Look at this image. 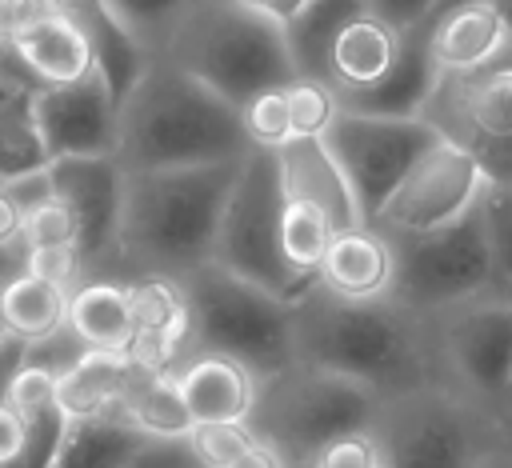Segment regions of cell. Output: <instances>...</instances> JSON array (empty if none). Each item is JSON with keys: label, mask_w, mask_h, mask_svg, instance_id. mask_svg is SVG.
I'll return each instance as SVG.
<instances>
[{"label": "cell", "mask_w": 512, "mask_h": 468, "mask_svg": "<svg viewBox=\"0 0 512 468\" xmlns=\"http://www.w3.org/2000/svg\"><path fill=\"white\" fill-rule=\"evenodd\" d=\"M420 116L492 184H512V44L468 72H444Z\"/></svg>", "instance_id": "11"}, {"label": "cell", "mask_w": 512, "mask_h": 468, "mask_svg": "<svg viewBox=\"0 0 512 468\" xmlns=\"http://www.w3.org/2000/svg\"><path fill=\"white\" fill-rule=\"evenodd\" d=\"M292 348L296 360L352 376L376 396L428 384L424 316L392 296L344 300L312 284L292 304Z\"/></svg>", "instance_id": "2"}, {"label": "cell", "mask_w": 512, "mask_h": 468, "mask_svg": "<svg viewBox=\"0 0 512 468\" xmlns=\"http://www.w3.org/2000/svg\"><path fill=\"white\" fill-rule=\"evenodd\" d=\"M500 444H504V448H512V408H504V412H500Z\"/></svg>", "instance_id": "51"}, {"label": "cell", "mask_w": 512, "mask_h": 468, "mask_svg": "<svg viewBox=\"0 0 512 468\" xmlns=\"http://www.w3.org/2000/svg\"><path fill=\"white\" fill-rule=\"evenodd\" d=\"M476 208H480V224H484V240H488V256H492L496 296L512 300V184L488 180Z\"/></svg>", "instance_id": "34"}, {"label": "cell", "mask_w": 512, "mask_h": 468, "mask_svg": "<svg viewBox=\"0 0 512 468\" xmlns=\"http://www.w3.org/2000/svg\"><path fill=\"white\" fill-rule=\"evenodd\" d=\"M228 468H288V464H284V456H280L268 440H256V444H252L248 452H240Z\"/></svg>", "instance_id": "47"}, {"label": "cell", "mask_w": 512, "mask_h": 468, "mask_svg": "<svg viewBox=\"0 0 512 468\" xmlns=\"http://www.w3.org/2000/svg\"><path fill=\"white\" fill-rule=\"evenodd\" d=\"M24 96H36V92H28V88H20V84H12L8 76H0V108H8V104H16V100H24Z\"/></svg>", "instance_id": "49"}, {"label": "cell", "mask_w": 512, "mask_h": 468, "mask_svg": "<svg viewBox=\"0 0 512 468\" xmlns=\"http://www.w3.org/2000/svg\"><path fill=\"white\" fill-rule=\"evenodd\" d=\"M8 40L40 88L80 80L84 72L96 68V48L72 12H56L48 20H36L20 32H12Z\"/></svg>", "instance_id": "20"}, {"label": "cell", "mask_w": 512, "mask_h": 468, "mask_svg": "<svg viewBox=\"0 0 512 468\" xmlns=\"http://www.w3.org/2000/svg\"><path fill=\"white\" fill-rule=\"evenodd\" d=\"M480 468H512V448H504V444H496L484 460H480Z\"/></svg>", "instance_id": "50"}, {"label": "cell", "mask_w": 512, "mask_h": 468, "mask_svg": "<svg viewBox=\"0 0 512 468\" xmlns=\"http://www.w3.org/2000/svg\"><path fill=\"white\" fill-rule=\"evenodd\" d=\"M420 316L428 384H440L500 416L512 400V300L476 296Z\"/></svg>", "instance_id": "9"}, {"label": "cell", "mask_w": 512, "mask_h": 468, "mask_svg": "<svg viewBox=\"0 0 512 468\" xmlns=\"http://www.w3.org/2000/svg\"><path fill=\"white\" fill-rule=\"evenodd\" d=\"M308 468H380V444L372 436V428H352L332 436Z\"/></svg>", "instance_id": "39"}, {"label": "cell", "mask_w": 512, "mask_h": 468, "mask_svg": "<svg viewBox=\"0 0 512 468\" xmlns=\"http://www.w3.org/2000/svg\"><path fill=\"white\" fill-rule=\"evenodd\" d=\"M380 400L384 396L352 376L292 360L280 372L260 376L248 424L284 456L288 468H308L332 436L372 428Z\"/></svg>", "instance_id": "5"}, {"label": "cell", "mask_w": 512, "mask_h": 468, "mask_svg": "<svg viewBox=\"0 0 512 468\" xmlns=\"http://www.w3.org/2000/svg\"><path fill=\"white\" fill-rule=\"evenodd\" d=\"M448 4H460V0H440V8H448ZM440 8H436V12H440Z\"/></svg>", "instance_id": "53"}, {"label": "cell", "mask_w": 512, "mask_h": 468, "mask_svg": "<svg viewBox=\"0 0 512 468\" xmlns=\"http://www.w3.org/2000/svg\"><path fill=\"white\" fill-rule=\"evenodd\" d=\"M24 244L32 248H80V220L56 192L24 208Z\"/></svg>", "instance_id": "37"}, {"label": "cell", "mask_w": 512, "mask_h": 468, "mask_svg": "<svg viewBox=\"0 0 512 468\" xmlns=\"http://www.w3.org/2000/svg\"><path fill=\"white\" fill-rule=\"evenodd\" d=\"M276 160H280L284 196H300V200L320 204L336 220V228L360 224V208L352 200V188H348L340 164L332 160L324 136L320 140H292L276 152Z\"/></svg>", "instance_id": "22"}, {"label": "cell", "mask_w": 512, "mask_h": 468, "mask_svg": "<svg viewBox=\"0 0 512 468\" xmlns=\"http://www.w3.org/2000/svg\"><path fill=\"white\" fill-rule=\"evenodd\" d=\"M68 300H72L68 284L20 268L0 284V332L20 340H40L68 324Z\"/></svg>", "instance_id": "25"}, {"label": "cell", "mask_w": 512, "mask_h": 468, "mask_svg": "<svg viewBox=\"0 0 512 468\" xmlns=\"http://www.w3.org/2000/svg\"><path fill=\"white\" fill-rule=\"evenodd\" d=\"M32 116L48 160L64 156H116L120 144V100L100 68L80 80L40 88L32 96Z\"/></svg>", "instance_id": "15"}, {"label": "cell", "mask_w": 512, "mask_h": 468, "mask_svg": "<svg viewBox=\"0 0 512 468\" xmlns=\"http://www.w3.org/2000/svg\"><path fill=\"white\" fill-rule=\"evenodd\" d=\"M388 240L396 252V280H392L396 304L412 312H436L476 296H496L480 208H472L468 216L444 228L388 236Z\"/></svg>", "instance_id": "10"}, {"label": "cell", "mask_w": 512, "mask_h": 468, "mask_svg": "<svg viewBox=\"0 0 512 468\" xmlns=\"http://www.w3.org/2000/svg\"><path fill=\"white\" fill-rule=\"evenodd\" d=\"M124 468H204L184 436H148Z\"/></svg>", "instance_id": "42"}, {"label": "cell", "mask_w": 512, "mask_h": 468, "mask_svg": "<svg viewBox=\"0 0 512 468\" xmlns=\"http://www.w3.org/2000/svg\"><path fill=\"white\" fill-rule=\"evenodd\" d=\"M368 8L380 12L396 28H416V24H428L436 16L440 0H368Z\"/></svg>", "instance_id": "46"}, {"label": "cell", "mask_w": 512, "mask_h": 468, "mask_svg": "<svg viewBox=\"0 0 512 468\" xmlns=\"http://www.w3.org/2000/svg\"><path fill=\"white\" fill-rule=\"evenodd\" d=\"M436 140L440 132L424 116H372V112H348V108H340L332 128L324 132V144L352 188L360 220L368 224L376 220L392 188L404 180V172Z\"/></svg>", "instance_id": "12"}, {"label": "cell", "mask_w": 512, "mask_h": 468, "mask_svg": "<svg viewBox=\"0 0 512 468\" xmlns=\"http://www.w3.org/2000/svg\"><path fill=\"white\" fill-rule=\"evenodd\" d=\"M128 296L136 312V332H168V336L192 340V308L176 276L136 272L128 276Z\"/></svg>", "instance_id": "30"}, {"label": "cell", "mask_w": 512, "mask_h": 468, "mask_svg": "<svg viewBox=\"0 0 512 468\" xmlns=\"http://www.w3.org/2000/svg\"><path fill=\"white\" fill-rule=\"evenodd\" d=\"M392 280H396L392 240L368 220L340 228L332 236L324 260H320V268H316V284L328 288L332 296H344V300L392 296Z\"/></svg>", "instance_id": "17"}, {"label": "cell", "mask_w": 512, "mask_h": 468, "mask_svg": "<svg viewBox=\"0 0 512 468\" xmlns=\"http://www.w3.org/2000/svg\"><path fill=\"white\" fill-rule=\"evenodd\" d=\"M144 368L128 352H100L88 348L76 368H68L56 384V404L60 412L72 416H112L116 404L128 396Z\"/></svg>", "instance_id": "24"}, {"label": "cell", "mask_w": 512, "mask_h": 468, "mask_svg": "<svg viewBox=\"0 0 512 468\" xmlns=\"http://www.w3.org/2000/svg\"><path fill=\"white\" fill-rule=\"evenodd\" d=\"M112 416L132 424V428H140V432H148V436H188V428H192V416H188V408L180 400V388H176L172 372L168 376L140 372Z\"/></svg>", "instance_id": "29"}, {"label": "cell", "mask_w": 512, "mask_h": 468, "mask_svg": "<svg viewBox=\"0 0 512 468\" xmlns=\"http://www.w3.org/2000/svg\"><path fill=\"white\" fill-rule=\"evenodd\" d=\"M28 268L56 280V284H76L84 276V264H80V248H32L28 252Z\"/></svg>", "instance_id": "43"}, {"label": "cell", "mask_w": 512, "mask_h": 468, "mask_svg": "<svg viewBox=\"0 0 512 468\" xmlns=\"http://www.w3.org/2000/svg\"><path fill=\"white\" fill-rule=\"evenodd\" d=\"M436 80H440V68L432 64L424 24H416V28H404V48H400L396 68L380 84L340 96V108L372 112V116H420Z\"/></svg>", "instance_id": "21"}, {"label": "cell", "mask_w": 512, "mask_h": 468, "mask_svg": "<svg viewBox=\"0 0 512 468\" xmlns=\"http://www.w3.org/2000/svg\"><path fill=\"white\" fill-rule=\"evenodd\" d=\"M424 36H428V52L440 76L468 72L512 44V32L504 16L492 8V0H460V4L440 8L424 24Z\"/></svg>", "instance_id": "19"}, {"label": "cell", "mask_w": 512, "mask_h": 468, "mask_svg": "<svg viewBox=\"0 0 512 468\" xmlns=\"http://www.w3.org/2000/svg\"><path fill=\"white\" fill-rule=\"evenodd\" d=\"M164 60L200 76L236 108L296 76L284 24L244 8L240 0H196L164 48Z\"/></svg>", "instance_id": "4"}, {"label": "cell", "mask_w": 512, "mask_h": 468, "mask_svg": "<svg viewBox=\"0 0 512 468\" xmlns=\"http://www.w3.org/2000/svg\"><path fill=\"white\" fill-rule=\"evenodd\" d=\"M72 332L100 352H128L136 336V312L124 276H84L72 284L68 300Z\"/></svg>", "instance_id": "23"}, {"label": "cell", "mask_w": 512, "mask_h": 468, "mask_svg": "<svg viewBox=\"0 0 512 468\" xmlns=\"http://www.w3.org/2000/svg\"><path fill=\"white\" fill-rule=\"evenodd\" d=\"M492 8L504 16V24H508V32H512V0H492Z\"/></svg>", "instance_id": "52"}, {"label": "cell", "mask_w": 512, "mask_h": 468, "mask_svg": "<svg viewBox=\"0 0 512 468\" xmlns=\"http://www.w3.org/2000/svg\"><path fill=\"white\" fill-rule=\"evenodd\" d=\"M400 48H404V28L388 24L372 8H360L340 24V32L328 48L324 84L336 92V100L348 92H364L396 68Z\"/></svg>", "instance_id": "16"}, {"label": "cell", "mask_w": 512, "mask_h": 468, "mask_svg": "<svg viewBox=\"0 0 512 468\" xmlns=\"http://www.w3.org/2000/svg\"><path fill=\"white\" fill-rule=\"evenodd\" d=\"M240 120H244V132H248L252 148L280 152L284 144H292V116H288V92H284V84L248 96L240 104Z\"/></svg>", "instance_id": "36"}, {"label": "cell", "mask_w": 512, "mask_h": 468, "mask_svg": "<svg viewBox=\"0 0 512 468\" xmlns=\"http://www.w3.org/2000/svg\"><path fill=\"white\" fill-rule=\"evenodd\" d=\"M248 152L240 108L164 56H152L120 100L116 160L128 172L232 164Z\"/></svg>", "instance_id": "1"}, {"label": "cell", "mask_w": 512, "mask_h": 468, "mask_svg": "<svg viewBox=\"0 0 512 468\" xmlns=\"http://www.w3.org/2000/svg\"><path fill=\"white\" fill-rule=\"evenodd\" d=\"M508 408H512V400H508Z\"/></svg>", "instance_id": "54"}, {"label": "cell", "mask_w": 512, "mask_h": 468, "mask_svg": "<svg viewBox=\"0 0 512 468\" xmlns=\"http://www.w3.org/2000/svg\"><path fill=\"white\" fill-rule=\"evenodd\" d=\"M360 8H368V0H308V4L284 24L296 76L324 80V64H328L332 40H336L340 24H344L352 12H360Z\"/></svg>", "instance_id": "28"}, {"label": "cell", "mask_w": 512, "mask_h": 468, "mask_svg": "<svg viewBox=\"0 0 512 468\" xmlns=\"http://www.w3.org/2000/svg\"><path fill=\"white\" fill-rule=\"evenodd\" d=\"M192 308V352H224L256 376H272L296 360L292 304L232 276L220 264H200L184 280Z\"/></svg>", "instance_id": "7"}, {"label": "cell", "mask_w": 512, "mask_h": 468, "mask_svg": "<svg viewBox=\"0 0 512 468\" xmlns=\"http://www.w3.org/2000/svg\"><path fill=\"white\" fill-rule=\"evenodd\" d=\"M172 376H176V388H180V400H184L192 424L252 416L260 376L248 364H240L224 352H192Z\"/></svg>", "instance_id": "18"}, {"label": "cell", "mask_w": 512, "mask_h": 468, "mask_svg": "<svg viewBox=\"0 0 512 468\" xmlns=\"http://www.w3.org/2000/svg\"><path fill=\"white\" fill-rule=\"evenodd\" d=\"M336 220L312 204V200H300V196H284V212H280V248H284V260L304 272V276H316L332 236H336Z\"/></svg>", "instance_id": "31"}, {"label": "cell", "mask_w": 512, "mask_h": 468, "mask_svg": "<svg viewBox=\"0 0 512 468\" xmlns=\"http://www.w3.org/2000/svg\"><path fill=\"white\" fill-rule=\"evenodd\" d=\"M48 180H52V192L60 200H68V208L80 220L84 276H120L116 244H120L128 168L116 156H64V160L48 164Z\"/></svg>", "instance_id": "14"}, {"label": "cell", "mask_w": 512, "mask_h": 468, "mask_svg": "<svg viewBox=\"0 0 512 468\" xmlns=\"http://www.w3.org/2000/svg\"><path fill=\"white\" fill-rule=\"evenodd\" d=\"M56 384H60V376L24 364V368L16 372V380H12V388H8V400H12L24 416L44 412V408H60V404H56Z\"/></svg>", "instance_id": "41"}, {"label": "cell", "mask_w": 512, "mask_h": 468, "mask_svg": "<svg viewBox=\"0 0 512 468\" xmlns=\"http://www.w3.org/2000/svg\"><path fill=\"white\" fill-rule=\"evenodd\" d=\"M28 444V416L12 404V400H0V468H8Z\"/></svg>", "instance_id": "45"}, {"label": "cell", "mask_w": 512, "mask_h": 468, "mask_svg": "<svg viewBox=\"0 0 512 468\" xmlns=\"http://www.w3.org/2000/svg\"><path fill=\"white\" fill-rule=\"evenodd\" d=\"M84 352H88V344L72 332V324H64V328H56V332H48V336H40V340H28L24 364L44 368V372H52V376H64L68 368L80 364Z\"/></svg>", "instance_id": "40"}, {"label": "cell", "mask_w": 512, "mask_h": 468, "mask_svg": "<svg viewBox=\"0 0 512 468\" xmlns=\"http://www.w3.org/2000/svg\"><path fill=\"white\" fill-rule=\"evenodd\" d=\"M372 436L380 468H480L500 444V416L440 384H420L380 400Z\"/></svg>", "instance_id": "6"}, {"label": "cell", "mask_w": 512, "mask_h": 468, "mask_svg": "<svg viewBox=\"0 0 512 468\" xmlns=\"http://www.w3.org/2000/svg\"><path fill=\"white\" fill-rule=\"evenodd\" d=\"M56 12H68V0H0V36H12Z\"/></svg>", "instance_id": "44"}, {"label": "cell", "mask_w": 512, "mask_h": 468, "mask_svg": "<svg viewBox=\"0 0 512 468\" xmlns=\"http://www.w3.org/2000/svg\"><path fill=\"white\" fill-rule=\"evenodd\" d=\"M240 160L196 168H140L124 180L116 272H160L184 280L212 260L224 200Z\"/></svg>", "instance_id": "3"}, {"label": "cell", "mask_w": 512, "mask_h": 468, "mask_svg": "<svg viewBox=\"0 0 512 468\" xmlns=\"http://www.w3.org/2000/svg\"><path fill=\"white\" fill-rule=\"evenodd\" d=\"M104 4L148 56H164V48L172 44L180 20L196 0H104Z\"/></svg>", "instance_id": "33"}, {"label": "cell", "mask_w": 512, "mask_h": 468, "mask_svg": "<svg viewBox=\"0 0 512 468\" xmlns=\"http://www.w3.org/2000/svg\"><path fill=\"white\" fill-rule=\"evenodd\" d=\"M188 448L204 468H228L240 452H248L260 436L252 432L248 420H204L188 428Z\"/></svg>", "instance_id": "38"}, {"label": "cell", "mask_w": 512, "mask_h": 468, "mask_svg": "<svg viewBox=\"0 0 512 468\" xmlns=\"http://www.w3.org/2000/svg\"><path fill=\"white\" fill-rule=\"evenodd\" d=\"M52 160L44 152L36 116H32V96L0 108V184L44 172Z\"/></svg>", "instance_id": "32"}, {"label": "cell", "mask_w": 512, "mask_h": 468, "mask_svg": "<svg viewBox=\"0 0 512 468\" xmlns=\"http://www.w3.org/2000/svg\"><path fill=\"white\" fill-rule=\"evenodd\" d=\"M280 212H284L280 160L268 148H252L240 160L236 184L224 200L216 244H212V264H220L232 276L296 304L316 284V276H304L284 260Z\"/></svg>", "instance_id": "8"}, {"label": "cell", "mask_w": 512, "mask_h": 468, "mask_svg": "<svg viewBox=\"0 0 512 468\" xmlns=\"http://www.w3.org/2000/svg\"><path fill=\"white\" fill-rule=\"evenodd\" d=\"M488 188L484 168L452 140H436L392 188L384 208L376 212V228L388 236H408V232H432L444 228L460 216H468Z\"/></svg>", "instance_id": "13"}, {"label": "cell", "mask_w": 512, "mask_h": 468, "mask_svg": "<svg viewBox=\"0 0 512 468\" xmlns=\"http://www.w3.org/2000/svg\"><path fill=\"white\" fill-rule=\"evenodd\" d=\"M288 92V116H292V140H320L336 112H340V100L336 92L324 84V80H312V76H292L284 84Z\"/></svg>", "instance_id": "35"}, {"label": "cell", "mask_w": 512, "mask_h": 468, "mask_svg": "<svg viewBox=\"0 0 512 468\" xmlns=\"http://www.w3.org/2000/svg\"><path fill=\"white\" fill-rule=\"evenodd\" d=\"M144 440L148 432L116 416H72L48 468H124Z\"/></svg>", "instance_id": "26"}, {"label": "cell", "mask_w": 512, "mask_h": 468, "mask_svg": "<svg viewBox=\"0 0 512 468\" xmlns=\"http://www.w3.org/2000/svg\"><path fill=\"white\" fill-rule=\"evenodd\" d=\"M244 8H256V12H264L268 20H276V24H288L308 0H240Z\"/></svg>", "instance_id": "48"}, {"label": "cell", "mask_w": 512, "mask_h": 468, "mask_svg": "<svg viewBox=\"0 0 512 468\" xmlns=\"http://www.w3.org/2000/svg\"><path fill=\"white\" fill-rule=\"evenodd\" d=\"M68 12L84 24V32L96 48V68L112 84L116 100H124V92L140 80V72L148 68L152 56L128 36V28L112 16V8L104 0H68Z\"/></svg>", "instance_id": "27"}]
</instances>
